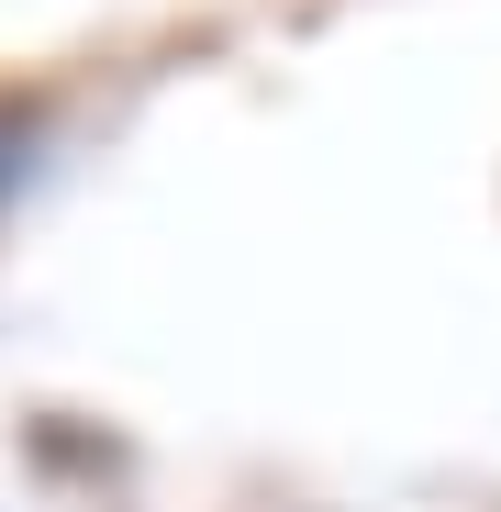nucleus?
Returning a JSON list of instances; mask_svg holds the SVG:
<instances>
[{"label":"nucleus","mask_w":501,"mask_h":512,"mask_svg":"<svg viewBox=\"0 0 501 512\" xmlns=\"http://www.w3.org/2000/svg\"><path fill=\"white\" fill-rule=\"evenodd\" d=\"M23 145H34V123H0V190L23 179Z\"/></svg>","instance_id":"1"}]
</instances>
